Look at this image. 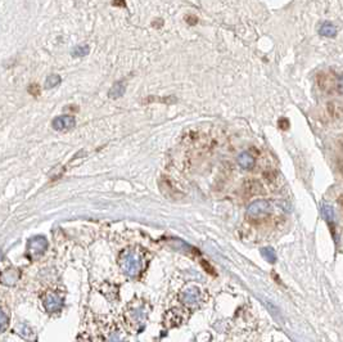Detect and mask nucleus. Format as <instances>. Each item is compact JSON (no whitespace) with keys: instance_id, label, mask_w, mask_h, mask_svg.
I'll list each match as a JSON object with an SVG mask.
<instances>
[{"instance_id":"f257e3e1","label":"nucleus","mask_w":343,"mask_h":342,"mask_svg":"<svg viewBox=\"0 0 343 342\" xmlns=\"http://www.w3.org/2000/svg\"><path fill=\"white\" fill-rule=\"evenodd\" d=\"M149 308L143 300H133L123 311V320L133 332H142L147 324Z\"/></svg>"},{"instance_id":"f03ea898","label":"nucleus","mask_w":343,"mask_h":342,"mask_svg":"<svg viewBox=\"0 0 343 342\" xmlns=\"http://www.w3.org/2000/svg\"><path fill=\"white\" fill-rule=\"evenodd\" d=\"M120 268L127 277L137 278L143 272L144 259L143 253L137 249H126L122 251L118 259Z\"/></svg>"},{"instance_id":"7ed1b4c3","label":"nucleus","mask_w":343,"mask_h":342,"mask_svg":"<svg viewBox=\"0 0 343 342\" xmlns=\"http://www.w3.org/2000/svg\"><path fill=\"white\" fill-rule=\"evenodd\" d=\"M271 213V205L266 199H257L255 202H252L247 209L246 216L248 220L252 221H257L263 218H266L269 214Z\"/></svg>"},{"instance_id":"20e7f679","label":"nucleus","mask_w":343,"mask_h":342,"mask_svg":"<svg viewBox=\"0 0 343 342\" xmlns=\"http://www.w3.org/2000/svg\"><path fill=\"white\" fill-rule=\"evenodd\" d=\"M43 306L48 314H58L62 311L64 305V299L59 292L56 291H48L43 296Z\"/></svg>"},{"instance_id":"39448f33","label":"nucleus","mask_w":343,"mask_h":342,"mask_svg":"<svg viewBox=\"0 0 343 342\" xmlns=\"http://www.w3.org/2000/svg\"><path fill=\"white\" fill-rule=\"evenodd\" d=\"M102 341L103 342H129L127 333L117 326L116 323H111L108 326L104 327L102 332Z\"/></svg>"},{"instance_id":"423d86ee","label":"nucleus","mask_w":343,"mask_h":342,"mask_svg":"<svg viewBox=\"0 0 343 342\" xmlns=\"http://www.w3.org/2000/svg\"><path fill=\"white\" fill-rule=\"evenodd\" d=\"M180 303L187 308H196L200 303V291L198 287L189 286L184 288L179 295Z\"/></svg>"},{"instance_id":"0eeeda50","label":"nucleus","mask_w":343,"mask_h":342,"mask_svg":"<svg viewBox=\"0 0 343 342\" xmlns=\"http://www.w3.org/2000/svg\"><path fill=\"white\" fill-rule=\"evenodd\" d=\"M48 249V241L45 237L36 236L31 238L27 243V253L32 259L40 257Z\"/></svg>"},{"instance_id":"6e6552de","label":"nucleus","mask_w":343,"mask_h":342,"mask_svg":"<svg viewBox=\"0 0 343 342\" xmlns=\"http://www.w3.org/2000/svg\"><path fill=\"white\" fill-rule=\"evenodd\" d=\"M317 85H319L320 90H323L327 94H332L333 90H336V81L337 76L332 72H320L317 73L316 77Z\"/></svg>"},{"instance_id":"1a4fd4ad","label":"nucleus","mask_w":343,"mask_h":342,"mask_svg":"<svg viewBox=\"0 0 343 342\" xmlns=\"http://www.w3.org/2000/svg\"><path fill=\"white\" fill-rule=\"evenodd\" d=\"M14 332L20 336L21 339L26 340V341H29V342L36 341V339H37L35 329H33L32 327H31L30 324L26 322L17 323L16 326H14Z\"/></svg>"},{"instance_id":"9d476101","label":"nucleus","mask_w":343,"mask_h":342,"mask_svg":"<svg viewBox=\"0 0 343 342\" xmlns=\"http://www.w3.org/2000/svg\"><path fill=\"white\" fill-rule=\"evenodd\" d=\"M21 278V272L17 268H8L0 273V283L4 286H14Z\"/></svg>"},{"instance_id":"9b49d317","label":"nucleus","mask_w":343,"mask_h":342,"mask_svg":"<svg viewBox=\"0 0 343 342\" xmlns=\"http://www.w3.org/2000/svg\"><path fill=\"white\" fill-rule=\"evenodd\" d=\"M52 126L57 131H67V130L72 129L75 126V119L68 115H63V116H58L53 120Z\"/></svg>"},{"instance_id":"f8f14e48","label":"nucleus","mask_w":343,"mask_h":342,"mask_svg":"<svg viewBox=\"0 0 343 342\" xmlns=\"http://www.w3.org/2000/svg\"><path fill=\"white\" fill-rule=\"evenodd\" d=\"M237 161H238V165H239V166L242 167V169H244V170L252 169V167H254V165H255L254 156H252V155H251V153H248V152L240 153L239 156H238Z\"/></svg>"},{"instance_id":"ddd939ff","label":"nucleus","mask_w":343,"mask_h":342,"mask_svg":"<svg viewBox=\"0 0 343 342\" xmlns=\"http://www.w3.org/2000/svg\"><path fill=\"white\" fill-rule=\"evenodd\" d=\"M328 113L333 120H342L343 119V106L340 102H329L327 106Z\"/></svg>"},{"instance_id":"4468645a","label":"nucleus","mask_w":343,"mask_h":342,"mask_svg":"<svg viewBox=\"0 0 343 342\" xmlns=\"http://www.w3.org/2000/svg\"><path fill=\"white\" fill-rule=\"evenodd\" d=\"M262 192V188H261L260 182L257 180H248L244 183V193L246 196H256L258 193Z\"/></svg>"},{"instance_id":"2eb2a0df","label":"nucleus","mask_w":343,"mask_h":342,"mask_svg":"<svg viewBox=\"0 0 343 342\" xmlns=\"http://www.w3.org/2000/svg\"><path fill=\"white\" fill-rule=\"evenodd\" d=\"M319 32L321 36L334 37L337 35V27L330 22H324L319 29Z\"/></svg>"},{"instance_id":"dca6fc26","label":"nucleus","mask_w":343,"mask_h":342,"mask_svg":"<svg viewBox=\"0 0 343 342\" xmlns=\"http://www.w3.org/2000/svg\"><path fill=\"white\" fill-rule=\"evenodd\" d=\"M320 210H321V214H323L324 219L327 220L328 223L332 225V223L334 221V210L333 207L330 206L329 203L327 202H323L321 203V207H320Z\"/></svg>"},{"instance_id":"f3484780","label":"nucleus","mask_w":343,"mask_h":342,"mask_svg":"<svg viewBox=\"0 0 343 342\" xmlns=\"http://www.w3.org/2000/svg\"><path fill=\"white\" fill-rule=\"evenodd\" d=\"M261 255H262V257L266 260L267 263L273 264L277 261V253H275L274 249H271V247H263V249H261Z\"/></svg>"},{"instance_id":"a211bd4d","label":"nucleus","mask_w":343,"mask_h":342,"mask_svg":"<svg viewBox=\"0 0 343 342\" xmlns=\"http://www.w3.org/2000/svg\"><path fill=\"white\" fill-rule=\"evenodd\" d=\"M123 93H125V84L116 83L114 87L111 88L110 96L111 98H114V99H116V98H120V96H122Z\"/></svg>"},{"instance_id":"6ab92c4d","label":"nucleus","mask_w":343,"mask_h":342,"mask_svg":"<svg viewBox=\"0 0 343 342\" xmlns=\"http://www.w3.org/2000/svg\"><path fill=\"white\" fill-rule=\"evenodd\" d=\"M9 326V316L1 308H0V333H3Z\"/></svg>"},{"instance_id":"aec40b11","label":"nucleus","mask_w":343,"mask_h":342,"mask_svg":"<svg viewBox=\"0 0 343 342\" xmlns=\"http://www.w3.org/2000/svg\"><path fill=\"white\" fill-rule=\"evenodd\" d=\"M59 83H60V76L53 73V75L48 76L47 81H45V88H47V89H52V88L57 87Z\"/></svg>"},{"instance_id":"412c9836","label":"nucleus","mask_w":343,"mask_h":342,"mask_svg":"<svg viewBox=\"0 0 343 342\" xmlns=\"http://www.w3.org/2000/svg\"><path fill=\"white\" fill-rule=\"evenodd\" d=\"M89 47H87L86 44H84V45H79V47H76L74 49V52H72V56L74 57H83V56H86L87 53H89Z\"/></svg>"},{"instance_id":"4be33fe9","label":"nucleus","mask_w":343,"mask_h":342,"mask_svg":"<svg viewBox=\"0 0 343 342\" xmlns=\"http://www.w3.org/2000/svg\"><path fill=\"white\" fill-rule=\"evenodd\" d=\"M336 92L338 94H343V75H341V76H337Z\"/></svg>"},{"instance_id":"5701e85b","label":"nucleus","mask_w":343,"mask_h":342,"mask_svg":"<svg viewBox=\"0 0 343 342\" xmlns=\"http://www.w3.org/2000/svg\"><path fill=\"white\" fill-rule=\"evenodd\" d=\"M279 127L282 130L289 129V121H288V119H280L279 120Z\"/></svg>"},{"instance_id":"b1692460","label":"nucleus","mask_w":343,"mask_h":342,"mask_svg":"<svg viewBox=\"0 0 343 342\" xmlns=\"http://www.w3.org/2000/svg\"><path fill=\"white\" fill-rule=\"evenodd\" d=\"M75 342H91V340H90V336L87 333H81Z\"/></svg>"},{"instance_id":"393cba45","label":"nucleus","mask_w":343,"mask_h":342,"mask_svg":"<svg viewBox=\"0 0 343 342\" xmlns=\"http://www.w3.org/2000/svg\"><path fill=\"white\" fill-rule=\"evenodd\" d=\"M202 264H203V265H204V266H206V270H207V272H208V273H212V274H213L212 266H211V265H207V264H206V263H204V261H202Z\"/></svg>"},{"instance_id":"a878e982","label":"nucleus","mask_w":343,"mask_h":342,"mask_svg":"<svg viewBox=\"0 0 343 342\" xmlns=\"http://www.w3.org/2000/svg\"><path fill=\"white\" fill-rule=\"evenodd\" d=\"M340 203H341V206H342V209H343V196L340 198Z\"/></svg>"},{"instance_id":"bb28decb","label":"nucleus","mask_w":343,"mask_h":342,"mask_svg":"<svg viewBox=\"0 0 343 342\" xmlns=\"http://www.w3.org/2000/svg\"><path fill=\"white\" fill-rule=\"evenodd\" d=\"M341 173L343 174V165H342V166H341Z\"/></svg>"}]
</instances>
